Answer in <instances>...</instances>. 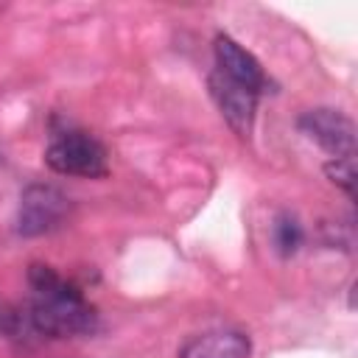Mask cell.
Returning a JSON list of instances; mask_svg holds the SVG:
<instances>
[{"label":"cell","instance_id":"cell-1","mask_svg":"<svg viewBox=\"0 0 358 358\" xmlns=\"http://www.w3.org/2000/svg\"><path fill=\"white\" fill-rule=\"evenodd\" d=\"M28 285L34 296L20 308L22 336L39 338H73L90 336L98 327V310L90 305L78 285L67 282L45 263L28 266Z\"/></svg>","mask_w":358,"mask_h":358},{"label":"cell","instance_id":"cell-2","mask_svg":"<svg viewBox=\"0 0 358 358\" xmlns=\"http://www.w3.org/2000/svg\"><path fill=\"white\" fill-rule=\"evenodd\" d=\"M45 165L64 176L101 179L109 173V154L98 137L81 129L56 131L45 148Z\"/></svg>","mask_w":358,"mask_h":358},{"label":"cell","instance_id":"cell-3","mask_svg":"<svg viewBox=\"0 0 358 358\" xmlns=\"http://www.w3.org/2000/svg\"><path fill=\"white\" fill-rule=\"evenodd\" d=\"M67 215H70V199L53 185L34 182L20 193L17 232L22 238H39L59 229Z\"/></svg>","mask_w":358,"mask_h":358},{"label":"cell","instance_id":"cell-4","mask_svg":"<svg viewBox=\"0 0 358 358\" xmlns=\"http://www.w3.org/2000/svg\"><path fill=\"white\" fill-rule=\"evenodd\" d=\"M299 131L310 137L316 145H322L333 159H352L355 154V123L330 106L308 109L296 120Z\"/></svg>","mask_w":358,"mask_h":358},{"label":"cell","instance_id":"cell-5","mask_svg":"<svg viewBox=\"0 0 358 358\" xmlns=\"http://www.w3.org/2000/svg\"><path fill=\"white\" fill-rule=\"evenodd\" d=\"M207 87H210V95H213L218 112L229 123V129L238 137L246 140L252 134V123H255L260 92L257 90H249V87H243V84H238V81H232L227 76H221L218 70H213L207 76Z\"/></svg>","mask_w":358,"mask_h":358},{"label":"cell","instance_id":"cell-6","mask_svg":"<svg viewBox=\"0 0 358 358\" xmlns=\"http://www.w3.org/2000/svg\"><path fill=\"white\" fill-rule=\"evenodd\" d=\"M213 53H215V70L249 90H257L260 95L268 90V76L266 70L260 67V62L243 48L238 45L232 36L227 34H215V42H213Z\"/></svg>","mask_w":358,"mask_h":358},{"label":"cell","instance_id":"cell-7","mask_svg":"<svg viewBox=\"0 0 358 358\" xmlns=\"http://www.w3.org/2000/svg\"><path fill=\"white\" fill-rule=\"evenodd\" d=\"M252 341L241 330H210L190 338L179 358H249Z\"/></svg>","mask_w":358,"mask_h":358},{"label":"cell","instance_id":"cell-8","mask_svg":"<svg viewBox=\"0 0 358 358\" xmlns=\"http://www.w3.org/2000/svg\"><path fill=\"white\" fill-rule=\"evenodd\" d=\"M302 238H305L302 224L291 213H280L274 218V246H277V252L282 257H291L302 246Z\"/></svg>","mask_w":358,"mask_h":358},{"label":"cell","instance_id":"cell-9","mask_svg":"<svg viewBox=\"0 0 358 358\" xmlns=\"http://www.w3.org/2000/svg\"><path fill=\"white\" fill-rule=\"evenodd\" d=\"M324 173L350 199L355 196V165H352V159H330V162H324Z\"/></svg>","mask_w":358,"mask_h":358},{"label":"cell","instance_id":"cell-10","mask_svg":"<svg viewBox=\"0 0 358 358\" xmlns=\"http://www.w3.org/2000/svg\"><path fill=\"white\" fill-rule=\"evenodd\" d=\"M0 333L20 338L22 333V322H20V308H8L6 302H0Z\"/></svg>","mask_w":358,"mask_h":358}]
</instances>
